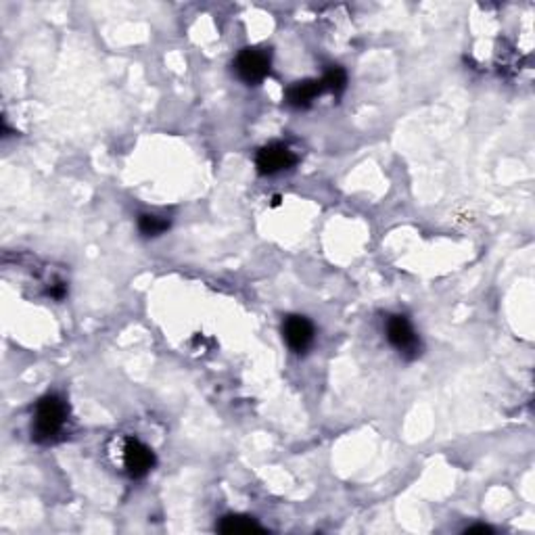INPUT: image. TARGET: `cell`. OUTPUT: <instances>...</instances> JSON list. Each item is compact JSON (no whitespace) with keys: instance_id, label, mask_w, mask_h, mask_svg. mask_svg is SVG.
Listing matches in <instances>:
<instances>
[{"instance_id":"obj_1","label":"cell","mask_w":535,"mask_h":535,"mask_svg":"<svg viewBox=\"0 0 535 535\" xmlns=\"http://www.w3.org/2000/svg\"><path fill=\"white\" fill-rule=\"evenodd\" d=\"M67 421V401L57 393L45 395L36 404V410H34L32 440L36 443H53L65 431Z\"/></svg>"},{"instance_id":"obj_2","label":"cell","mask_w":535,"mask_h":535,"mask_svg":"<svg viewBox=\"0 0 535 535\" xmlns=\"http://www.w3.org/2000/svg\"><path fill=\"white\" fill-rule=\"evenodd\" d=\"M272 69V54L266 48H243L234 59V72L249 86L262 84Z\"/></svg>"},{"instance_id":"obj_3","label":"cell","mask_w":535,"mask_h":535,"mask_svg":"<svg viewBox=\"0 0 535 535\" xmlns=\"http://www.w3.org/2000/svg\"><path fill=\"white\" fill-rule=\"evenodd\" d=\"M385 335L393 350L400 352V356H404L406 360H414L421 356V339L419 335H416L414 326L412 322H410L408 316L404 314L387 316Z\"/></svg>"},{"instance_id":"obj_4","label":"cell","mask_w":535,"mask_h":535,"mask_svg":"<svg viewBox=\"0 0 535 535\" xmlns=\"http://www.w3.org/2000/svg\"><path fill=\"white\" fill-rule=\"evenodd\" d=\"M155 451H153L147 443H143L136 437H128L122 446V464L124 471L128 472L132 479H143L155 469Z\"/></svg>"},{"instance_id":"obj_5","label":"cell","mask_w":535,"mask_h":535,"mask_svg":"<svg viewBox=\"0 0 535 535\" xmlns=\"http://www.w3.org/2000/svg\"><path fill=\"white\" fill-rule=\"evenodd\" d=\"M297 163V155L291 147L282 143H270L262 147L255 155V168L262 176H274L279 172H287Z\"/></svg>"},{"instance_id":"obj_6","label":"cell","mask_w":535,"mask_h":535,"mask_svg":"<svg viewBox=\"0 0 535 535\" xmlns=\"http://www.w3.org/2000/svg\"><path fill=\"white\" fill-rule=\"evenodd\" d=\"M282 339L284 343L289 345L291 352L305 353L312 345H314L316 329L310 318L300 316V314H291L284 318L282 322Z\"/></svg>"},{"instance_id":"obj_7","label":"cell","mask_w":535,"mask_h":535,"mask_svg":"<svg viewBox=\"0 0 535 535\" xmlns=\"http://www.w3.org/2000/svg\"><path fill=\"white\" fill-rule=\"evenodd\" d=\"M326 88L322 84V78L318 80H302L295 82L293 86L287 88V103L295 109H305L314 103L318 96H322Z\"/></svg>"},{"instance_id":"obj_8","label":"cell","mask_w":535,"mask_h":535,"mask_svg":"<svg viewBox=\"0 0 535 535\" xmlns=\"http://www.w3.org/2000/svg\"><path fill=\"white\" fill-rule=\"evenodd\" d=\"M220 533H255L263 531V527L253 517L247 514H226L218 523Z\"/></svg>"},{"instance_id":"obj_9","label":"cell","mask_w":535,"mask_h":535,"mask_svg":"<svg viewBox=\"0 0 535 535\" xmlns=\"http://www.w3.org/2000/svg\"><path fill=\"white\" fill-rule=\"evenodd\" d=\"M138 231L144 236H162L170 231V220L155 213H141L138 215Z\"/></svg>"},{"instance_id":"obj_10","label":"cell","mask_w":535,"mask_h":535,"mask_svg":"<svg viewBox=\"0 0 535 535\" xmlns=\"http://www.w3.org/2000/svg\"><path fill=\"white\" fill-rule=\"evenodd\" d=\"M322 84L326 93L342 96L347 88V74L342 65H331L322 75Z\"/></svg>"},{"instance_id":"obj_11","label":"cell","mask_w":535,"mask_h":535,"mask_svg":"<svg viewBox=\"0 0 535 535\" xmlns=\"http://www.w3.org/2000/svg\"><path fill=\"white\" fill-rule=\"evenodd\" d=\"M467 533H491V530L485 525H475V527H469Z\"/></svg>"}]
</instances>
